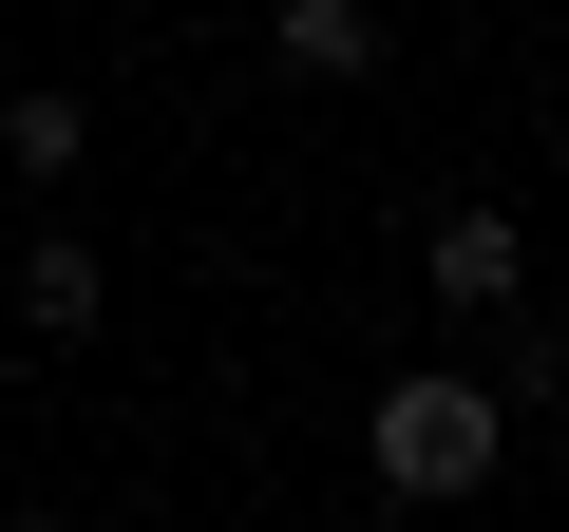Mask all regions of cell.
Here are the masks:
<instances>
[{
  "instance_id": "6da1fadb",
  "label": "cell",
  "mask_w": 569,
  "mask_h": 532,
  "mask_svg": "<svg viewBox=\"0 0 569 532\" xmlns=\"http://www.w3.org/2000/svg\"><path fill=\"white\" fill-rule=\"evenodd\" d=\"M361 456H380V494H399V513H456V494H493L512 400H493L475 362H399V381L361 400Z\"/></svg>"
},
{
  "instance_id": "7a4b0ae2",
  "label": "cell",
  "mask_w": 569,
  "mask_h": 532,
  "mask_svg": "<svg viewBox=\"0 0 569 532\" xmlns=\"http://www.w3.org/2000/svg\"><path fill=\"white\" fill-rule=\"evenodd\" d=\"M418 286H437L456 324H512V305H531V228H512V209H437V228H418Z\"/></svg>"
},
{
  "instance_id": "3957f363",
  "label": "cell",
  "mask_w": 569,
  "mask_h": 532,
  "mask_svg": "<svg viewBox=\"0 0 569 532\" xmlns=\"http://www.w3.org/2000/svg\"><path fill=\"white\" fill-rule=\"evenodd\" d=\"M266 58H284V77H323V96L380 77V0H266Z\"/></svg>"
},
{
  "instance_id": "277c9868",
  "label": "cell",
  "mask_w": 569,
  "mask_h": 532,
  "mask_svg": "<svg viewBox=\"0 0 569 532\" xmlns=\"http://www.w3.org/2000/svg\"><path fill=\"white\" fill-rule=\"evenodd\" d=\"M96 305H114V266H96L77 228H39V247H20V324H39V343H96Z\"/></svg>"
},
{
  "instance_id": "5b68a950",
  "label": "cell",
  "mask_w": 569,
  "mask_h": 532,
  "mask_svg": "<svg viewBox=\"0 0 569 532\" xmlns=\"http://www.w3.org/2000/svg\"><path fill=\"white\" fill-rule=\"evenodd\" d=\"M77 152H96V96H0V171L20 190H77Z\"/></svg>"
},
{
  "instance_id": "8992f818",
  "label": "cell",
  "mask_w": 569,
  "mask_h": 532,
  "mask_svg": "<svg viewBox=\"0 0 569 532\" xmlns=\"http://www.w3.org/2000/svg\"><path fill=\"white\" fill-rule=\"evenodd\" d=\"M493 400H569V324L512 305V324H493Z\"/></svg>"
},
{
  "instance_id": "52a82bcc",
  "label": "cell",
  "mask_w": 569,
  "mask_h": 532,
  "mask_svg": "<svg viewBox=\"0 0 569 532\" xmlns=\"http://www.w3.org/2000/svg\"><path fill=\"white\" fill-rule=\"evenodd\" d=\"M20 532H96V513H20Z\"/></svg>"
}]
</instances>
